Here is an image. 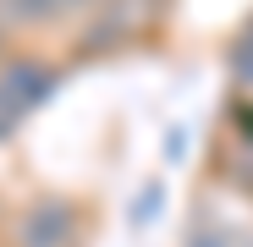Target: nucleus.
<instances>
[{"mask_svg":"<svg viewBox=\"0 0 253 247\" xmlns=\"http://www.w3.org/2000/svg\"><path fill=\"white\" fill-rule=\"evenodd\" d=\"M0 6H6V17H17V22H55L66 11L94 6V0H0Z\"/></svg>","mask_w":253,"mask_h":247,"instance_id":"3","label":"nucleus"},{"mask_svg":"<svg viewBox=\"0 0 253 247\" xmlns=\"http://www.w3.org/2000/svg\"><path fill=\"white\" fill-rule=\"evenodd\" d=\"M17 247H77V214L61 198L33 203L22 214V225H17Z\"/></svg>","mask_w":253,"mask_h":247,"instance_id":"2","label":"nucleus"},{"mask_svg":"<svg viewBox=\"0 0 253 247\" xmlns=\"http://www.w3.org/2000/svg\"><path fill=\"white\" fill-rule=\"evenodd\" d=\"M187 247H253V236L237 231V225H226V220H204V225H193Z\"/></svg>","mask_w":253,"mask_h":247,"instance_id":"4","label":"nucleus"},{"mask_svg":"<svg viewBox=\"0 0 253 247\" xmlns=\"http://www.w3.org/2000/svg\"><path fill=\"white\" fill-rule=\"evenodd\" d=\"M55 88V71L39 61H11L0 71V132H11V121H22L39 99Z\"/></svg>","mask_w":253,"mask_h":247,"instance_id":"1","label":"nucleus"},{"mask_svg":"<svg viewBox=\"0 0 253 247\" xmlns=\"http://www.w3.org/2000/svg\"><path fill=\"white\" fill-rule=\"evenodd\" d=\"M231 71H237L242 82H253V28H248L237 44H231Z\"/></svg>","mask_w":253,"mask_h":247,"instance_id":"5","label":"nucleus"}]
</instances>
